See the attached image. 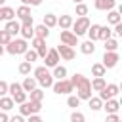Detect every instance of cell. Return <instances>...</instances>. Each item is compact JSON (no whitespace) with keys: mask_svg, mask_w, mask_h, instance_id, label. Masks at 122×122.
Masks as SVG:
<instances>
[{"mask_svg":"<svg viewBox=\"0 0 122 122\" xmlns=\"http://www.w3.org/2000/svg\"><path fill=\"white\" fill-rule=\"evenodd\" d=\"M10 55H23L27 50H29V44H27V40L25 38H11L8 44H6V48H4Z\"/></svg>","mask_w":122,"mask_h":122,"instance_id":"cell-1","label":"cell"},{"mask_svg":"<svg viewBox=\"0 0 122 122\" xmlns=\"http://www.w3.org/2000/svg\"><path fill=\"white\" fill-rule=\"evenodd\" d=\"M76 97L82 101V99H90L92 97V86H90V78H86V76H82L80 78V82H78V86H76Z\"/></svg>","mask_w":122,"mask_h":122,"instance_id":"cell-2","label":"cell"},{"mask_svg":"<svg viewBox=\"0 0 122 122\" xmlns=\"http://www.w3.org/2000/svg\"><path fill=\"white\" fill-rule=\"evenodd\" d=\"M90 25H92V23H90L88 17H76V21H72L71 29H72V32H74L76 36H82V34H86V30H88Z\"/></svg>","mask_w":122,"mask_h":122,"instance_id":"cell-3","label":"cell"},{"mask_svg":"<svg viewBox=\"0 0 122 122\" xmlns=\"http://www.w3.org/2000/svg\"><path fill=\"white\" fill-rule=\"evenodd\" d=\"M53 92L57 93V95H69L71 92H74V88H72V84L67 80V78H63V80H57V82H53Z\"/></svg>","mask_w":122,"mask_h":122,"instance_id":"cell-4","label":"cell"},{"mask_svg":"<svg viewBox=\"0 0 122 122\" xmlns=\"http://www.w3.org/2000/svg\"><path fill=\"white\" fill-rule=\"evenodd\" d=\"M118 61H120L118 51H105V55H103V59H101V65H103L105 69H114Z\"/></svg>","mask_w":122,"mask_h":122,"instance_id":"cell-5","label":"cell"},{"mask_svg":"<svg viewBox=\"0 0 122 122\" xmlns=\"http://www.w3.org/2000/svg\"><path fill=\"white\" fill-rule=\"evenodd\" d=\"M118 92H120V88H118L116 84H105V88L99 92V99H101V101L112 99V97H116V95H118Z\"/></svg>","mask_w":122,"mask_h":122,"instance_id":"cell-6","label":"cell"},{"mask_svg":"<svg viewBox=\"0 0 122 122\" xmlns=\"http://www.w3.org/2000/svg\"><path fill=\"white\" fill-rule=\"evenodd\" d=\"M59 38H61V44H65V46H78V36L72 32V30H61V34H59Z\"/></svg>","mask_w":122,"mask_h":122,"instance_id":"cell-7","label":"cell"},{"mask_svg":"<svg viewBox=\"0 0 122 122\" xmlns=\"http://www.w3.org/2000/svg\"><path fill=\"white\" fill-rule=\"evenodd\" d=\"M15 17L21 19V23H32V13H30V6H19L15 10Z\"/></svg>","mask_w":122,"mask_h":122,"instance_id":"cell-8","label":"cell"},{"mask_svg":"<svg viewBox=\"0 0 122 122\" xmlns=\"http://www.w3.org/2000/svg\"><path fill=\"white\" fill-rule=\"evenodd\" d=\"M44 67H55V65H59V53H57V50L55 48H50L48 50V53H46V57H44Z\"/></svg>","mask_w":122,"mask_h":122,"instance_id":"cell-9","label":"cell"},{"mask_svg":"<svg viewBox=\"0 0 122 122\" xmlns=\"http://www.w3.org/2000/svg\"><path fill=\"white\" fill-rule=\"evenodd\" d=\"M55 50H57L59 57H61V59H65V61H72V59H74V55H76V53H74V50H72L71 46H65V44L57 46Z\"/></svg>","mask_w":122,"mask_h":122,"instance_id":"cell-10","label":"cell"},{"mask_svg":"<svg viewBox=\"0 0 122 122\" xmlns=\"http://www.w3.org/2000/svg\"><path fill=\"white\" fill-rule=\"evenodd\" d=\"M19 34H21V38H25V40H30V38L34 36V25H32V23H21Z\"/></svg>","mask_w":122,"mask_h":122,"instance_id":"cell-11","label":"cell"},{"mask_svg":"<svg viewBox=\"0 0 122 122\" xmlns=\"http://www.w3.org/2000/svg\"><path fill=\"white\" fill-rule=\"evenodd\" d=\"M101 109H105V112L107 114H112V112H118V109H120V103L112 97V99H107V101H103V107Z\"/></svg>","mask_w":122,"mask_h":122,"instance_id":"cell-12","label":"cell"},{"mask_svg":"<svg viewBox=\"0 0 122 122\" xmlns=\"http://www.w3.org/2000/svg\"><path fill=\"white\" fill-rule=\"evenodd\" d=\"M95 2V10L99 11H109V10H114L116 6V0H93Z\"/></svg>","mask_w":122,"mask_h":122,"instance_id":"cell-13","label":"cell"},{"mask_svg":"<svg viewBox=\"0 0 122 122\" xmlns=\"http://www.w3.org/2000/svg\"><path fill=\"white\" fill-rule=\"evenodd\" d=\"M15 19V10L10 6H0V21H11Z\"/></svg>","mask_w":122,"mask_h":122,"instance_id":"cell-14","label":"cell"},{"mask_svg":"<svg viewBox=\"0 0 122 122\" xmlns=\"http://www.w3.org/2000/svg\"><path fill=\"white\" fill-rule=\"evenodd\" d=\"M19 29H21V23H19V21H15V19H11V21H6V27H4V30H8L11 36H13V34H19Z\"/></svg>","mask_w":122,"mask_h":122,"instance_id":"cell-15","label":"cell"},{"mask_svg":"<svg viewBox=\"0 0 122 122\" xmlns=\"http://www.w3.org/2000/svg\"><path fill=\"white\" fill-rule=\"evenodd\" d=\"M99 27H101V25H95V23H92V25L88 27V30H86V34H88V38H90L92 42H95V40H99Z\"/></svg>","mask_w":122,"mask_h":122,"instance_id":"cell-16","label":"cell"},{"mask_svg":"<svg viewBox=\"0 0 122 122\" xmlns=\"http://www.w3.org/2000/svg\"><path fill=\"white\" fill-rule=\"evenodd\" d=\"M80 51H82L84 55H93V51H95V42H92V40L82 42V44H80Z\"/></svg>","mask_w":122,"mask_h":122,"instance_id":"cell-17","label":"cell"},{"mask_svg":"<svg viewBox=\"0 0 122 122\" xmlns=\"http://www.w3.org/2000/svg\"><path fill=\"white\" fill-rule=\"evenodd\" d=\"M36 84H38V82H36V78H34V76H27V78L21 82V88H23V92H27V93H29L30 90H34V88H36Z\"/></svg>","mask_w":122,"mask_h":122,"instance_id":"cell-18","label":"cell"},{"mask_svg":"<svg viewBox=\"0 0 122 122\" xmlns=\"http://www.w3.org/2000/svg\"><path fill=\"white\" fill-rule=\"evenodd\" d=\"M13 99L11 97H8V95H2L0 97V111H4V112H8V111H11L13 109Z\"/></svg>","mask_w":122,"mask_h":122,"instance_id":"cell-19","label":"cell"},{"mask_svg":"<svg viewBox=\"0 0 122 122\" xmlns=\"http://www.w3.org/2000/svg\"><path fill=\"white\" fill-rule=\"evenodd\" d=\"M122 21V15L116 11V10H109L107 11V23L109 25H116V23H120Z\"/></svg>","mask_w":122,"mask_h":122,"instance_id":"cell-20","label":"cell"},{"mask_svg":"<svg viewBox=\"0 0 122 122\" xmlns=\"http://www.w3.org/2000/svg\"><path fill=\"white\" fill-rule=\"evenodd\" d=\"M72 17L71 15H61V17H57V25L61 27V30H67V29H71V25H72Z\"/></svg>","mask_w":122,"mask_h":122,"instance_id":"cell-21","label":"cell"},{"mask_svg":"<svg viewBox=\"0 0 122 122\" xmlns=\"http://www.w3.org/2000/svg\"><path fill=\"white\" fill-rule=\"evenodd\" d=\"M51 76H53L55 80H63V78H67V67H63V65H55Z\"/></svg>","mask_w":122,"mask_h":122,"instance_id":"cell-22","label":"cell"},{"mask_svg":"<svg viewBox=\"0 0 122 122\" xmlns=\"http://www.w3.org/2000/svg\"><path fill=\"white\" fill-rule=\"evenodd\" d=\"M105 84H107V82H105V78H103V76H95L93 80H90V86H92V90H93V92H101V90L105 88Z\"/></svg>","mask_w":122,"mask_h":122,"instance_id":"cell-23","label":"cell"},{"mask_svg":"<svg viewBox=\"0 0 122 122\" xmlns=\"http://www.w3.org/2000/svg\"><path fill=\"white\" fill-rule=\"evenodd\" d=\"M34 36H38V38H44V40H46V38L50 36V29H48V27L42 23V25L34 27Z\"/></svg>","mask_w":122,"mask_h":122,"instance_id":"cell-24","label":"cell"},{"mask_svg":"<svg viewBox=\"0 0 122 122\" xmlns=\"http://www.w3.org/2000/svg\"><path fill=\"white\" fill-rule=\"evenodd\" d=\"M30 69H32V63H29V61H21L19 67H17L19 74H23V76H29L30 74Z\"/></svg>","mask_w":122,"mask_h":122,"instance_id":"cell-25","label":"cell"},{"mask_svg":"<svg viewBox=\"0 0 122 122\" xmlns=\"http://www.w3.org/2000/svg\"><path fill=\"white\" fill-rule=\"evenodd\" d=\"M53 82H55V80H53V76H51V72H48V74H44V76H42V78L38 80V84H40L42 88H51V86H53Z\"/></svg>","mask_w":122,"mask_h":122,"instance_id":"cell-26","label":"cell"},{"mask_svg":"<svg viewBox=\"0 0 122 122\" xmlns=\"http://www.w3.org/2000/svg\"><path fill=\"white\" fill-rule=\"evenodd\" d=\"M29 95H30V101H42L44 99V90L42 88H34V90L29 92Z\"/></svg>","mask_w":122,"mask_h":122,"instance_id":"cell-27","label":"cell"},{"mask_svg":"<svg viewBox=\"0 0 122 122\" xmlns=\"http://www.w3.org/2000/svg\"><path fill=\"white\" fill-rule=\"evenodd\" d=\"M44 25H46L48 29L55 27V25H57V15H53V13H46V15H44Z\"/></svg>","mask_w":122,"mask_h":122,"instance_id":"cell-28","label":"cell"},{"mask_svg":"<svg viewBox=\"0 0 122 122\" xmlns=\"http://www.w3.org/2000/svg\"><path fill=\"white\" fill-rule=\"evenodd\" d=\"M105 72H107V69H105L101 63H93V65H92V74H93V76H105Z\"/></svg>","mask_w":122,"mask_h":122,"instance_id":"cell-29","label":"cell"},{"mask_svg":"<svg viewBox=\"0 0 122 122\" xmlns=\"http://www.w3.org/2000/svg\"><path fill=\"white\" fill-rule=\"evenodd\" d=\"M107 38H112V30L105 25V27H99V40H107Z\"/></svg>","mask_w":122,"mask_h":122,"instance_id":"cell-30","label":"cell"},{"mask_svg":"<svg viewBox=\"0 0 122 122\" xmlns=\"http://www.w3.org/2000/svg\"><path fill=\"white\" fill-rule=\"evenodd\" d=\"M88 105H90L92 111H99V109L103 107V101H101L99 97H90V99H88Z\"/></svg>","mask_w":122,"mask_h":122,"instance_id":"cell-31","label":"cell"},{"mask_svg":"<svg viewBox=\"0 0 122 122\" xmlns=\"http://www.w3.org/2000/svg\"><path fill=\"white\" fill-rule=\"evenodd\" d=\"M118 50V42L114 38H107L105 40V51H116Z\"/></svg>","mask_w":122,"mask_h":122,"instance_id":"cell-32","label":"cell"},{"mask_svg":"<svg viewBox=\"0 0 122 122\" xmlns=\"http://www.w3.org/2000/svg\"><path fill=\"white\" fill-rule=\"evenodd\" d=\"M74 6H76V15H78V17H86V15H88V6H86L84 2L74 4Z\"/></svg>","mask_w":122,"mask_h":122,"instance_id":"cell-33","label":"cell"},{"mask_svg":"<svg viewBox=\"0 0 122 122\" xmlns=\"http://www.w3.org/2000/svg\"><path fill=\"white\" fill-rule=\"evenodd\" d=\"M23 55H25V61H29V63H32V61H36V59H38V53H36V50H32V48H30V50H27Z\"/></svg>","mask_w":122,"mask_h":122,"instance_id":"cell-34","label":"cell"},{"mask_svg":"<svg viewBox=\"0 0 122 122\" xmlns=\"http://www.w3.org/2000/svg\"><path fill=\"white\" fill-rule=\"evenodd\" d=\"M19 114H21V116H29V114H30V105H29V101L19 103Z\"/></svg>","mask_w":122,"mask_h":122,"instance_id":"cell-35","label":"cell"},{"mask_svg":"<svg viewBox=\"0 0 122 122\" xmlns=\"http://www.w3.org/2000/svg\"><path fill=\"white\" fill-rule=\"evenodd\" d=\"M48 72H50L48 67H44V65H42V67H36V69H34V78H36V82H38L44 74H48Z\"/></svg>","mask_w":122,"mask_h":122,"instance_id":"cell-36","label":"cell"},{"mask_svg":"<svg viewBox=\"0 0 122 122\" xmlns=\"http://www.w3.org/2000/svg\"><path fill=\"white\" fill-rule=\"evenodd\" d=\"M30 105V114H38L42 111V101H29Z\"/></svg>","mask_w":122,"mask_h":122,"instance_id":"cell-37","label":"cell"},{"mask_svg":"<svg viewBox=\"0 0 122 122\" xmlns=\"http://www.w3.org/2000/svg\"><path fill=\"white\" fill-rule=\"evenodd\" d=\"M30 44H32V46H30L32 50H38L40 46L46 44V40H44V38H38V36H32V38H30Z\"/></svg>","mask_w":122,"mask_h":122,"instance_id":"cell-38","label":"cell"},{"mask_svg":"<svg viewBox=\"0 0 122 122\" xmlns=\"http://www.w3.org/2000/svg\"><path fill=\"white\" fill-rule=\"evenodd\" d=\"M11 99H13V103H23V101H27V92H17L11 95Z\"/></svg>","mask_w":122,"mask_h":122,"instance_id":"cell-39","label":"cell"},{"mask_svg":"<svg viewBox=\"0 0 122 122\" xmlns=\"http://www.w3.org/2000/svg\"><path fill=\"white\" fill-rule=\"evenodd\" d=\"M67 105H69L71 109H76V107L80 105V99H78L76 95H71V93H69V97H67Z\"/></svg>","mask_w":122,"mask_h":122,"instance_id":"cell-40","label":"cell"},{"mask_svg":"<svg viewBox=\"0 0 122 122\" xmlns=\"http://www.w3.org/2000/svg\"><path fill=\"white\" fill-rule=\"evenodd\" d=\"M8 92H10V97H11L13 93L23 92V88H21V84H19V82H13V84H10V86H8Z\"/></svg>","mask_w":122,"mask_h":122,"instance_id":"cell-41","label":"cell"},{"mask_svg":"<svg viewBox=\"0 0 122 122\" xmlns=\"http://www.w3.org/2000/svg\"><path fill=\"white\" fill-rule=\"evenodd\" d=\"M71 122H86V116L80 112V111H74L71 114Z\"/></svg>","mask_w":122,"mask_h":122,"instance_id":"cell-42","label":"cell"},{"mask_svg":"<svg viewBox=\"0 0 122 122\" xmlns=\"http://www.w3.org/2000/svg\"><path fill=\"white\" fill-rule=\"evenodd\" d=\"M10 40H11V34H10L8 30H0V44H2V46H6Z\"/></svg>","mask_w":122,"mask_h":122,"instance_id":"cell-43","label":"cell"},{"mask_svg":"<svg viewBox=\"0 0 122 122\" xmlns=\"http://www.w3.org/2000/svg\"><path fill=\"white\" fill-rule=\"evenodd\" d=\"M82 76H84V74H80V72H74V74L69 78V82L72 84V88H76V86H78V82H80V78H82Z\"/></svg>","mask_w":122,"mask_h":122,"instance_id":"cell-44","label":"cell"},{"mask_svg":"<svg viewBox=\"0 0 122 122\" xmlns=\"http://www.w3.org/2000/svg\"><path fill=\"white\" fill-rule=\"evenodd\" d=\"M8 86H10V84H8L6 80H0V97L8 93Z\"/></svg>","mask_w":122,"mask_h":122,"instance_id":"cell-45","label":"cell"},{"mask_svg":"<svg viewBox=\"0 0 122 122\" xmlns=\"http://www.w3.org/2000/svg\"><path fill=\"white\" fill-rule=\"evenodd\" d=\"M105 122H120V118H118V112H112V114H107V118H105Z\"/></svg>","mask_w":122,"mask_h":122,"instance_id":"cell-46","label":"cell"},{"mask_svg":"<svg viewBox=\"0 0 122 122\" xmlns=\"http://www.w3.org/2000/svg\"><path fill=\"white\" fill-rule=\"evenodd\" d=\"M112 34H114V36H122V21L114 25V30H112Z\"/></svg>","mask_w":122,"mask_h":122,"instance_id":"cell-47","label":"cell"},{"mask_svg":"<svg viewBox=\"0 0 122 122\" xmlns=\"http://www.w3.org/2000/svg\"><path fill=\"white\" fill-rule=\"evenodd\" d=\"M36 53H38V57H42V59H44V57H46V53H48V48H46V44H44V46H40V48L36 50Z\"/></svg>","mask_w":122,"mask_h":122,"instance_id":"cell-48","label":"cell"},{"mask_svg":"<svg viewBox=\"0 0 122 122\" xmlns=\"http://www.w3.org/2000/svg\"><path fill=\"white\" fill-rule=\"evenodd\" d=\"M27 122H44V120H42L38 114H29V120H27Z\"/></svg>","mask_w":122,"mask_h":122,"instance_id":"cell-49","label":"cell"},{"mask_svg":"<svg viewBox=\"0 0 122 122\" xmlns=\"http://www.w3.org/2000/svg\"><path fill=\"white\" fill-rule=\"evenodd\" d=\"M10 122H27V120H25L21 114H15V116H11V118H10Z\"/></svg>","mask_w":122,"mask_h":122,"instance_id":"cell-50","label":"cell"},{"mask_svg":"<svg viewBox=\"0 0 122 122\" xmlns=\"http://www.w3.org/2000/svg\"><path fill=\"white\" fill-rule=\"evenodd\" d=\"M0 122H10V116H8V112L0 111Z\"/></svg>","mask_w":122,"mask_h":122,"instance_id":"cell-51","label":"cell"},{"mask_svg":"<svg viewBox=\"0 0 122 122\" xmlns=\"http://www.w3.org/2000/svg\"><path fill=\"white\" fill-rule=\"evenodd\" d=\"M42 0H29V6H40Z\"/></svg>","mask_w":122,"mask_h":122,"instance_id":"cell-52","label":"cell"},{"mask_svg":"<svg viewBox=\"0 0 122 122\" xmlns=\"http://www.w3.org/2000/svg\"><path fill=\"white\" fill-rule=\"evenodd\" d=\"M4 51H6V50H4V46H2V44H0V57H2V55H4Z\"/></svg>","mask_w":122,"mask_h":122,"instance_id":"cell-53","label":"cell"},{"mask_svg":"<svg viewBox=\"0 0 122 122\" xmlns=\"http://www.w3.org/2000/svg\"><path fill=\"white\" fill-rule=\"evenodd\" d=\"M21 4L23 6H29V0H21Z\"/></svg>","mask_w":122,"mask_h":122,"instance_id":"cell-54","label":"cell"},{"mask_svg":"<svg viewBox=\"0 0 122 122\" xmlns=\"http://www.w3.org/2000/svg\"><path fill=\"white\" fill-rule=\"evenodd\" d=\"M72 2H74V4H80V2H84V0H72Z\"/></svg>","mask_w":122,"mask_h":122,"instance_id":"cell-55","label":"cell"},{"mask_svg":"<svg viewBox=\"0 0 122 122\" xmlns=\"http://www.w3.org/2000/svg\"><path fill=\"white\" fill-rule=\"evenodd\" d=\"M4 4H6V0H0V6H4Z\"/></svg>","mask_w":122,"mask_h":122,"instance_id":"cell-56","label":"cell"}]
</instances>
